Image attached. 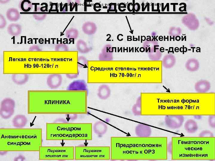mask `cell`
<instances>
[{
    "label": "cell",
    "instance_id": "cell-5",
    "mask_svg": "<svg viewBox=\"0 0 215 161\" xmlns=\"http://www.w3.org/2000/svg\"><path fill=\"white\" fill-rule=\"evenodd\" d=\"M15 103L12 99L7 98L1 102L0 109V114L1 117L7 119L13 115L14 111Z\"/></svg>",
    "mask_w": 215,
    "mask_h": 161
},
{
    "label": "cell",
    "instance_id": "cell-16",
    "mask_svg": "<svg viewBox=\"0 0 215 161\" xmlns=\"http://www.w3.org/2000/svg\"><path fill=\"white\" fill-rule=\"evenodd\" d=\"M187 69L191 71L196 70L198 68V64L196 61H190L187 66Z\"/></svg>",
    "mask_w": 215,
    "mask_h": 161
},
{
    "label": "cell",
    "instance_id": "cell-3",
    "mask_svg": "<svg viewBox=\"0 0 215 161\" xmlns=\"http://www.w3.org/2000/svg\"><path fill=\"white\" fill-rule=\"evenodd\" d=\"M110 158L109 146L79 145L75 147V160H105Z\"/></svg>",
    "mask_w": 215,
    "mask_h": 161
},
{
    "label": "cell",
    "instance_id": "cell-14",
    "mask_svg": "<svg viewBox=\"0 0 215 161\" xmlns=\"http://www.w3.org/2000/svg\"><path fill=\"white\" fill-rule=\"evenodd\" d=\"M180 119L176 118H167L166 119V124L169 126L174 127L179 126L180 125V124L179 123V120L177 121V120H179Z\"/></svg>",
    "mask_w": 215,
    "mask_h": 161
},
{
    "label": "cell",
    "instance_id": "cell-9",
    "mask_svg": "<svg viewBox=\"0 0 215 161\" xmlns=\"http://www.w3.org/2000/svg\"><path fill=\"white\" fill-rule=\"evenodd\" d=\"M27 120L25 116L22 115H18L13 118L12 123L13 126L17 128H22L27 124Z\"/></svg>",
    "mask_w": 215,
    "mask_h": 161
},
{
    "label": "cell",
    "instance_id": "cell-2",
    "mask_svg": "<svg viewBox=\"0 0 215 161\" xmlns=\"http://www.w3.org/2000/svg\"><path fill=\"white\" fill-rule=\"evenodd\" d=\"M91 123H47V140H91Z\"/></svg>",
    "mask_w": 215,
    "mask_h": 161
},
{
    "label": "cell",
    "instance_id": "cell-15",
    "mask_svg": "<svg viewBox=\"0 0 215 161\" xmlns=\"http://www.w3.org/2000/svg\"><path fill=\"white\" fill-rule=\"evenodd\" d=\"M185 129L189 132H194L197 129L196 124L194 121H188L186 123L185 125Z\"/></svg>",
    "mask_w": 215,
    "mask_h": 161
},
{
    "label": "cell",
    "instance_id": "cell-10",
    "mask_svg": "<svg viewBox=\"0 0 215 161\" xmlns=\"http://www.w3.org/2000/svg\"><path fill=\"white\" fill-rule=\"evenodd\" d=\"M12 79L14 83L18 85H23L26 83L29 79L27 74H13Z\"/></svg>",
    "mask_w": 215,
    "mask_h": 161
},
{
    "label": "cell",
    "instance_id": "cell-8",
    "mask_svg": "<svg viewBox=\"0 0 215 161\" xmlns=\"http://www.w3.org/2000/svg\"><path fill=\"white\" fill-rule=\"evenodd\" d=\"M151 132V129L149 126L142 124H139L135 129L136 134L139 137L148 136L150 135Z\"/></svg>",
    "mask_w": 215,
    "mask_h": 161
},
{
    "label": "cell",
    "instance_id": "cell-4",
    "mask_svg": "<svg viewBox=\"0 0 215 161\" xmlns=\"http://www.w3.org/2000/svg\"><path fill=\"white\" fill-rule=\"evenodd\" d=\"M39 159L67 160H74L75 147L73 146H41Z\"/></svg>",
    "mask_w": 215,
    "mask_h": 161
},
{
    "label": "cell",
    "instance_id": "cell-6",
    "mask_svg": "<svg viewBox=\"0 0 215 161\" xmlns=\"http://www.w3.org/2000/svg\"><path fill=\"white\" fill-rule=\"evenodd\" d=\"M62 77L59 74H54L50 75L47 79V86L51 89H56L62 84Z\"/></svg>",
    "mask_w": 215,
    "mask_h": 161
},
{
    "label": "cell",
    "instance_id": "cell-1",
    "mask_svg": "<svg viewBox=\"0 0 215 161\" xmlns=\"http://www.w3.org/2000/svg\"><path fill=\"white\" fill-rule=\"evenodd\" d=\"M42 143L41 128L0 129V151H39Z\"/></svg>",
    "mask_w": 215,
    "mask_h": 161
},
{
    "label": "cell",
    "instance_id": "cell-18",
    "mask_svg": "<svg viewBox=\"0 0 215 161\" xmlns=\"http://www.w3.org/2000/svg\"><path fill=\"white\" fill-rule=\"evenodd\" d=\"M140 9V6L139 4L137 3H136L133 5V12H134L135 11L138 12L139 11Z\"/></svg>",
    "mask_w": 215,
    "mask_h": 161
},
{
    "label": "cell",
    "instance_id": "cell-21",
    "mask_svg": "<svg viewBox=\"0 0 215 161\" xmlns=\"http://www.w3.org/2000/svg\"><path fill=\"white\" fill-rule=\"evenodd\" d=\"M139 37H140L139 36H138V40L139 41V40H139Z\"/></svg>",
    "mask_w": 215,
    "mask_h": 161
},
{
    "label": "cell",
    "instance_id": "cell-20",
    "mask_svg": "<svg viewBox=\"0 0 215 161\" xmlns=\"http://www.w3.org/2000/svg\"><path fill=\"white\" fill-rule=\"evenodd\" d=\"M141 42L142 43V36H141Z\"/></svg>",
    "mask_w": 215,
    "mask_h": 161
},
{
    "label": "cell",
    "instance_id": "cell-19",
    "mask_svg": "<svg viewBox=\"0 0 215 161\" xmlns=\"http://www.w3.org/2000/svg\"><path fill=\"white\" fill-rule=\"evenodd\" d=\"M127 9L129 12L133 11V5L131 3L128 4L127 6Z\"/></svg>",
    "mask_w": 215,
    "mask_h": 161
},
{
    "label": "cell",
    "instance_id": "cell-13",
    "mask_svg": "<svg viewBox=\"0 0 215 161\" xmlns=\"http://www.w3.org/2000/svg\"><path fill=\"white\" fill-rule=\"evenodd\" d=\"M97 95L100 98L106 99L109 97L110 95V89L108 86L102 85L99 88Z\"/></svg>",
    "mask_w": 215,
    "mask_h": 161
},
{
    "label": "cell",
    "instance_id": "cell-12",
    "mask_svg": "<svg viewBox=\"0 0 215 161\" xmlns=\"http://www.w3.org/2000/svg\"><path fill=\"white\" fill-rule=\"evenodd\" d=\"M210 87V83L205 80L197 82L195 86V90L198 92H205L208 90Z\"/></svg>",
    "mask_w": 215,
    "mask_h": 161
},
{
    "label": "cell",
    "instance_id": "cell-17",
    "mask_svg": "<svg viewBox=\"0 0 215 161\" xmlns=\"http://www.w3.org/2000/svg\"><path fill=\"white\" fill-rule=\"evenodd\" d=\"M79 74H69L66 75V76L69 79H74L77 78Z\"/></svg>",
    "mask_w": 215,
    "mask_h": 161
},
{
    "label": "cell",
    "instance_id": "cell-11",
    "mask_svg": "<svg viewBox=\"0 0 215 161\" xmlns=\"http://www.w3.org/2000/svg\"><path fill=\"white\" fill-rule=\"evenodd\" d=\"M108 127L106 124L101 121L95 123L93 126L94 132L98 135H102L106 133Z\"/></svg>",
    "mask_w": 215,
    "mask_h": 161
},
{
    "label": "cell",
    "instance_id": "cell-7",
    "mask_svg": "<svg viewBox=\"0 0 215 161\" xmlns=\"http://www.w3.org/2000/svg\"><path fill=\"white\" fill-rule=\"evenodd\" d=\"M67 88L69 90L83 91L86 90L87 85L83 80H77L72 82Z\"/></svg>",
    "mask_w": 215,
    "mask_h": 161
}]
</instances>
